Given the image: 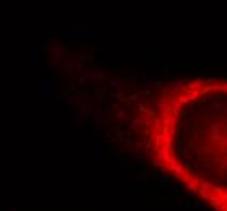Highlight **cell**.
Here are the masks:
<instances>
[{"label":"cell","instance_id":"6da1fadb","mask_svg":"<svg viewBox=\"0 0 227 211\" xmlns=\"http://www.w3.org/2000/svg\"><path fill=\"white\" fill-rule=\"evenodd\" d=\"M135 132L156 171L227 211V78H183L138 104Z\"/></svg>","mask_w":227,"mask_h":211}]
</instances>
